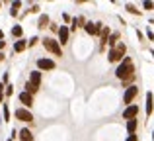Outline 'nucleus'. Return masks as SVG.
<instances>
[{
	"label": "nucleus",
	"mask_w": 154,
	"mask_h": 141,
	"mask_svg": "<svg viewBox=\"0 0 154 141\" xmlns=\"http://www.w3.org/2000/svg\"><path fill=\"white\" fill-rule=\"evenodd\" d=\"M20 8H22V2H20V0H16V2H12V6H10V16H18V10Z\"/></svg>",
	"instance_id": "aec40b11"
},
{
	"label": "nucleus",
	"mask_w": 154,
	"mask_h": 141,
	"mask_svg": "<svg viewBox=\"0 0 154 141\" xmlns=\"http://www.w3.org/2000/svg\"><path fill=\"white\" fill-rule=\"evenodd\" d=\"M4 90H6V84H4L2 80H0V92H4Z\"/></svg>",
	"instance_id": "2f4dec72"
},
{
	"label": "nucleus",
	"mask_w": 154,
	"mask_h": 141,
	"mask_svg": "<svg viewBox=\"0 0 154 141\" xmlns=\"http://www.w3.org/2000/svg\"><path fill=\"white\" fill-rule=\"evenodd\" d=\"M63 22H64V26L72 24V18H70V14H68V12H63Z\"/></svg>",
	"instance_id": "b1692460"
},
{
	"label": "nucleus",
	"mask_w": 154,
	"mask_h": 141,
	"mask_svg": "<svg viewBox=\"0 0 154 141\" xmlns=\"http://www.w3.org/2000/svg\"><path fill=\"white\" fill-rule=\"evenodd\" d=\"M14 116H16V120H20L22 123H31L33 122V114H31V110H27V108H18V110L14 112Z\"/></svg>",
	"instance_id": "0eeeda50"
},
{
	"label": "nucleus",
	"mask_w": 154,
	"mask_h": 141,
	"mask_svg": "<svg viewBox=\"0 0 154 141\" xmlns=\"http://www.w3.org/2000/svg\"><path fill=\"white\" fill-rule=\"evenodd\" d=\"M8 141H14V139H8Z\"/></svg>",
	"instance_id": "58836bf2"
},
{
	"label": "nucleus",
	"mask_w": 154,
	"mask_h": 141,
	"mask_svg": "<svg viewBox=\"0 0 154 141\" xmlns=\"http://www.w3.org/2000/svg\"><path fill=\"white\" fill-rule=\"evenodd\" d=\"M41 80H43V76H41V72L39 71H31L29 72V82L33 84V86H41Z\"/></svg>",
	"instance_id": "f8f14e48"
},
{
	"label": "nucleus",
	"mask_w": 154,
	"mask_h": 141,
	"mask_svg": "<svg viewBox=\"0 0 154 141\" xmlns=\"http://www.w3.org/2000/svg\"><path fill=\"white\" fill-rule=\"evenodd\" d=\"M39 10H41V8H39L37 4H33V6H31V10H29V12H31V14H39Z\"/></svg>",
	"instance_id": "c756f323"
},
{
	"label": "nucleus",
	"mask_w": 154,
	"mask_h": 141,
	"mask_svg": "<svg viewBox=\"0 0 154 141\" xmlns=\"http://www.w3.org/2000/svg\"><path fill=\"white\" fill-rule=\"evenodd\" d=\"M4 104V92H0V106Z\"/></svg>",
	"instance_id": "72a5a7b5"
},
{
	"label": "nucleus",
	"mask_w": 154,
	"mask_h": 141,
	"mask_svg": "<svg viewBox=\"0 0 154 141\" xmlns=\"http://www.w3.org/2000/svg\"><path fill=\"white\" fill-rule=\"evenodd\" d=\"M125 10H127L129 14H133V16H140V14H143L140 10H137L135 4H125Z\"/></svg>",
	"instance_id": "412c9836"
},
{
	"label": "nucleus",
	"mask_w": 154,
	"mask_h": 141,
	"mask_svg": "<svg viewBox=\"0 0 154 141\" xmlns=\"http://www.w3.org/2000/svg\"><path fill=\"white\" fill-rule=\"evenodd\" d=\"M119 37H121L119 31H111V35H109V39H107V47H109V49H115V47H117Z\"/></svg>",
	"instance_id": "ddd939ff"
},
{
	"label": "nucleus",
	"mask_w": 154,
	"mask_h": 141,
	"mask_svg": "<svg viewBox=\"0 0 154 141\" xmlns=\"http://www.w3.org/2000/svg\"><path fill=\"white\" fill-rule=\"evenodd\" d=\"M125 57H127V45H125L123 41L117 43L115 49H109V51H107V61H109V63H113V65H115V63L119 65V63L123 61Z\"/></svg>",
	"instance_id": "f03ea898"
},
{
	"label": "nucleus",
	"mask_w": 154,
	"mask_h": 141,
	"mask_svg": "<svg viewBox=\"0 0 154 141\" xmlns=\"http://www.w3.org/2000/svg\"><path fill=\"white\" fill-rule=\"evenodd\" d=\"M137 96H139V86H137V84H133V86L125 88V94H123V104H125V108L131 106V104L135 102Z\"/></svg>",
	"instance_id": "39448f33"
},
{
	"label": "nucleus",
	"mask_w": 154,
	"mask_h": 141,
	"mask_svg": "<svg viewBox=\"0 0 154 141\" xmlns=\"http://www.w3.org/2000/svg\"><path fill=\"white\" fill-rule=\"evenodd\" d=\"M102 30H103L102 22H86V26H84V31H86L88 35H92V37H100Z\"/></svg>",
	"instance_id": "423d86ee"
},
{
	"label": "nucleus",
	"mask_w": 154,
	"mask_h": 141,
	"mask_svg": "<svg viewBox=\"0 0 154 141\" xmlns=\"http://www.w3.org/2000/svg\"><path fill=\"white\" fill-rule=\"evenodd\" d=\"M150 55H152V57H154V49H152V51H150Z\"/></svg>",
	"instance_id": "c9c22d12"
},
{
	"label": "nucleus",
	"mask_w": 154,
	"mask_h": 141,
	"mask_svg": "<svg viewBox=\"0 0 154 141\" xmlns=\"http://www.w3.org/2000/svg\"><path fill=\"white\" fill-rule=\"evenodd\" d=\"M68 39H70V27L68 26H60L59 27V43L60 45H66Z\"/></svg>",
	"instance_id": "1a4fd4ad"
},
{
	"label": "nucleus",
	"mask_w": 154,
	"mask_h": 141,
	"mask_svg": "<svg viewBox=\"0 0 154 141\" xmlns=\"http://www.w3.org/2000/svg\"><path fill=\"white\" fill-rule=\"evenodd\" d=\"M59 27H60V26H57V24H51V26H49V30L53 31V34H59Z\"/></svg>",
	"instance_id": "cd10ccee"
},
{
	"label": "nucleus",
	"mask_w": 154,
	"mask_h": 141,
	"mask_svg": "<svg viewBox=\"0 0 154 141\" xmlns=\"http://www.w3.org/2000/svg\"><path fill=\"white\" fill-rule=\"evenodd\" d=\"M115 76L121 80V82H123L125 88H129V86H133V84H135V63H133L131 57H125L123 61L117 65Z\"/></svg>",
	"instance_id": "f257e3e1"
},
{
	"label": "nucleus",
	"mask_w": 154,
	"mask_h": 141,
	"mask_svg": "<svg viewBox=\"0 0 154 141\" xmlns=\"http://www.w3.org/2000/svg\"><path fill=\"white\" fill-rule=\"evenodd\" d=\"M49 26H51L49 16H47V14H41V16H39V22H37V27H39V30H45V27H49Z\"/></svg>",
	"instance_id": "2eb2a0df"
},
{
	"label": "nucleus",
	"mask_w": 154,
	"mask_h": 141,
	"mask_svg": "<svg viewBox=\"0 0 154 141\" xmlns=\"http://www.w3.org/2000/svg\"><path fill=\"white\" fill-rule=\"evenodd\" d=\"M23 92H27V94H31V96H33V94H37V92H39V88H37V86H33V84H31L29 80H27V82H26V86H23Z\"/></svg>",
	"instance_id": "f3484780"
},
{
	"label": "nucleus",
	"mask_w": 154,
	"mask_h": 141,
	"mask_svg": "<svg viewBox=\"0 0 154 141\" xmlns=\"http://www.w3.org/2000/svg\"><path fill=\"white\" fill-rule=\"evenodd\" d=\"M4 59H6V55H4V51H0V63H2Z\"/></svg>",
	"instance_id": "473e14b6"
},
{
	"label": "nucleus",
	"mask_w": 154,
	"mask_h": 141,
	"mask_svg": "<svg viewBox=\"0 0 154 141\" xmlns=\"http://www.w3.org/2000/svg\"><path fill=\"white\" fill-rule=\"evenodd\" d=\"M152 141H154V131H152Z\"/></svg>",
	"instance_id": "e433bc0d"
},
{
	"label": "nucleus",
	"mask_w": 154,
	"mask_h": 141,
	"mask_svg": "<svg viewBox=\"0 0 154 141\" xmlns=\"http://www.w3.org/2000/svg\"><path fill=\"white\" fill-rule=\"evenodd\" d=\"M2 116H4V122H10V108H8V102L2 104Z\"/></svg>",
	"instance_id": "4be33fe9"
},
{
	"label": "nucleus",
	"mask_w": 154,
	"mask_h": 141,
	"mask_svg": "<svg viewBox=\"0 0 154 141\" xmlns=\"http://www.w3.org/2000/svg\"><path fill=\"white\" fill-rule=\"evenodd\" d=\"M125 141H139V135L137 133H131V135H127V139Z\"/></svg>",
	"instance_id": "bb28decb"
},
{
	"label": "nucleus",
	"mask_w": 154,
	"mask_h": 141,
	"mask_svg": "<svg viewBox=\"0 0 154 141\" xmlns=\"http://www.w3.org/2000/svg\"><path fill=\"white\" fill-rule=\"evenodd\" d=\"M143 8H144V10H154V2L146 0V2H143Z\"/></svg>",
	"instance_id": "a878e982"
},
{
	"label": "nucleus",
	"mask_w": 154,
	"mask_h": 141,
	"mask_svg": "<svg viewBox=\"0 0 154 141\" xmlns=\"http://www.w3.org/2000/svg\"><path fill=\"white\" fill-rule=\"evenodd\" d=\"M139 112H140V108L137 106V104H131V106H127L123 110V120H137V116H139Z\"/></svg>",
	"instance_id": "6e6552de"
},
{
	"label": "nucleus",
	"mask_w": 154,
	"mask_h": 141,
	"mask_svg": "<svg viewBox=\"0 0 154 141\" xmlns=\"http://www.w3.org/2000/svg\"><path fill=\"white\" fill-rule=\"evenodd\" d=\"M4 49H6V41L2 39V41H0V51H4Z\"/></svg>",
	"instance_id": "7c9ffc66"
},
{
	"label": "nucleus",
	"mask_w": 154,
	"mask_h": 141,
	"mask_svg": "<svg viewBox=\"0 0 154 141\" xmlns=\"http://www.w3.org/2000/svg\"><path fill=\"white\" fill-rule=\"evenodd\" d=\"M144 112H146V116H152V112H154V94L152 92H146V106H144Z\"/></svg>",
	"instance_id": "9b49d317"
},
{
	"label": "nucleus",
	"mask_w": 154,
	"mask_h": 141,
	"mask_svg": "<svg viewBox=\"0 0 154 141\" xmlns=\"http://www.w3.org/2000/svg\"><path fill=\"white\" fill-rule=\"evenodd\" d=\"M35 65H37V71L41 72V71H55V67H57V63H55V59H49V57H37V61H35Z\"/></svg>",
	"instance_id": "20e7f679"
},
{
	"label": "nucleus",
	"mask_w": 154,
	"mask_h": 141,
	"mask_svg": "<svg viewBox=\"0 0 154 141\" xmlns=\"http://www.w3.org/2000/svg\"><path fill=\"white\" fill-rule=\"evenodd\" d=\"M12 94H14V86H12V84H6V90H4V96H6V98H10Z\"/></svg>",
	"instance_id": "5701e85b"
},
{
	"label": "nucleus",
	"mask_w": 154,
	"mask_h": 141,
	"mask_svg": "<svg viewBox=\"0 0 154 141\" xmlns=\"http://www.w3.org/2000/svg\"><path fill=\"white\" fill-rule=\"evenodd\" d=\"M0 8H2V2H0Z\"/></svg>",
	"instance_id": "4c0bfd02"
},
{
	"label": "nucleus",
	"mask_w": 154,
	"mask_h": 141,
	"mask_svg": "<svg viewBox=\"0 0 154 141\" xmlns=\"http://www.w3.org/2000/svg\"><path fill=\"white\" fill-rule=\"evenodd\" d=\"M2 39H4V31L0 30V41H2Z\"/></svg>",
	"instance_id": "f704fd0d"
},
{
	"label": "nucleus",
	"mask_w": 154,
	"mask_h": 141,
	"mask_svg": "<svg viewBox=\"0 0 154 141\" xmlns=\"http://www.w3.org/2000/svg\"><path fill=\"white\" fill-rule=\"evenodd\" d=\"M18 100L23 104V108H27V110H29V108L33 106V96H31V94H27V92H23V90L18 94Z\"/></svg>",
	"instance_id": "9d476101"
},
{
	"label": "nucleus",
	"mask_w": 154,
	"mask_h": 141,
	"mask_svg": "<svg viewBox=\"0 0 154 141\" xmlns=\"http://www.w3.org/2000/svg\"><path fill=\"white\" fill-rule=\"evenodd\" d=\"M137 127H139V120H129V122H127V131H129V135L135 133Z\"/></svg>",
	"instance_id": "a211bd4d"
},
{
	"label": "nucleus",
	"mask_w": 154,
	"mask_h": 141,
	"mask_svg": "<svg viewBox=\"0 0 154 141\" xmlns=\"http://www.w3.org/2000/svg\"><path fill=\"white\" fill-rule=\"evenodd\" d=\"M146 37L150 39V41H154V31L150 30V27H148V30H146Z\"/></svg>",
	"instance_id": "c85d7f7f"
},
{
	"label": "nucleus",
	"mask_w": 154,
	"mask_h": 141,
	"mask_svg": "<svg viewBox=\"0 0 154 141\" xmlns=\"http://www.w3.org/2000/svg\"><path fill=\"white\" fill-rule=\"evenodd\" d=\"M26 49H27V41L26 39H18V41L14 43V51L16 53H23Z\"/></svg>",
	"instance_id": "dca6fc26"
},
{
	"label": "nucleus",
	"mask_w": 154,
	"mask_h": 141,
	"mask_svg": "<svg viewBox=\"0 0 154 141\" xmlns=\"http://www.w3.org/2000/svg\"><path fill=\"white\" fill-rule=\"evenodd\" d=\"M18 139L20 141H35L33 135H31V131L27 130V127H22V130L18 131Z\"/></svg>",
	"instance_id": "4468645a"
},
{
	"label": "nucleus",
	"mask_w": 154,
	"mask_h": 141,
	"mask_svg": "<svg viewBox=\"0 0 154 141\" xmlns=\"http://www.w3.org/2000/svg\"><path fill=\"white\" fill-rule=\"evenodd\" d=\"M43 47H45L49 53H53L55 57H63V47H60L59 39H53V37H43L41 39Z\"/></svg>",
	"instance_id": "7ed1b4c3"
},
{
	"label": "nucleus",
	"mask_w": 154,
	"mask_h": 141,
	"mask_svg": "<svg viewBox=\"0 0 154 141\" xmlns=\"http://www.w3.org/2000/svg\"><path fill=\"white\" fill-rule=\"evenodd\" d=\"M22 35H23V27L22 26H14V27H12V37L22 39Z\"/></svg>",
	"instance_id": "6ab92c4d"
},
{
	"label": "nucleus",
	"mask_w": 154,
	"mask_h": 141,
	"mask_svg": "<svg viewBox=\"0 0 154 141\" xmlns=\"http://www.w3.org/2000/svg\"><path fill=\"white\" fill-rule=\"evenodd\" d=\"M37 43H39V37H37V35H33V37L27 41V47H33V45H37Z\"/></svg>",
	"instance_id": "393cba45"
}]
</instances>
